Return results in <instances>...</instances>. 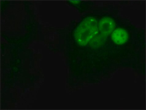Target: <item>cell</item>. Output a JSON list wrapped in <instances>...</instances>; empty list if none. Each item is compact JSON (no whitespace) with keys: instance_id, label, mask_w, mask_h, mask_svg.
<instances>
[{"instance_id":"cell-5","label":"cell","mask_w":146,"mask_h":110,"mask_svg":"<svg viewBox=\"0 0 146 110\" xmlns=\"http://www.w3.org/2000/svg\"><path fill=\"white\" fill-rule=\"evenodd\" d=\"M73 3L75 4L78 3H79V1H72Z\"/></svg>"},{"instance_id":"cell-1","label":"cell","mask_w":146,"mask_h":110,"mask_svg":"<svg viewBox=\"0 0 146 110\" xmlns=\"http://www.w3.org/2000/svg\"><path fill=\"white\" fill-rule=\"evenodd\" d=\"M99 32L97 20L94 17H89L84 19L76 28L74 38L80 45L84 46Z\"/></svg>"},{"instance_id":"cell-3","label":"cell","mask_w":146,"mask_h":110,"mask_svg":"<svg viewBox=\"0 0 146 110\" xmlns=\"http://www.w3.org/2000/svg\"><path fill=\"white\" fill-rule=\"evenodd\" d=\"M128 38L127 32L121 28H117L112 32L111 34V38L113 41L119 45L126 43Z\"/></svg>"},{"instance_id":"cell-2","label":"cell","mask_w":146,"mask_h":110,"mask_svg":"<svg viewBox=\"0 0 146 110\" xmlns=\"http://www.w3.org/2000/svg\"><path fill=\"white\" fill-rule=\"evenodd\" d=\"M98 27L101 34L108 36L114 31L115 23L111 18L105 17L100 20L98 24Z\"/></svg>"},{"instance_id":"cell-4","label":"cell","mask_w":146,"mask_h":110,"mask_svg":"<svg viewBox=\"0 0 146 110\" xmlns=\"http://www.w3.org/2000/svg\"><path fill=\"white\" fill-rule=\"evenodd\" d=\"M108 36L101 34H97L90 41V45L93 47H98L102 45L106 41Z\"/></svg>"}]
</instances>
